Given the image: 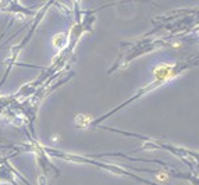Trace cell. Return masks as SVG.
<instances>
[{
	"label": "cell",
	"mask_w": 199,
	"mask_h": 185,
	"mask_svg": "<svg viewBox=\"0 0 199 185\" xmlns=\"http://www.w3.org/2000/svg\"><path fill=\"white\" fill-rule=\"evenodd\" d=\"M167 177H169V175H167L166 173H157V174H156V178H157V181H166Z\"/></svg>",
	"instance_id": "7a4b0ae2"
},
{
	"label": "cell",
	"mask_w": 199,
	"mask_h": 185,
	"mask_svg": "<svg viewBox=\"0 0 199 185\" xmlns=\"http://www.w3.org/2000/svg\"><path fill=\"white\" fill-rule=\"evenodd\" d=\"M174 67L170 64H160L157 65V68L155 70V78L157 82H163V81L169 80V78H171V77L174 75L173 73Z\"/></svg>",
	"instance_id": "6da1fadb"
}]
</instances>
